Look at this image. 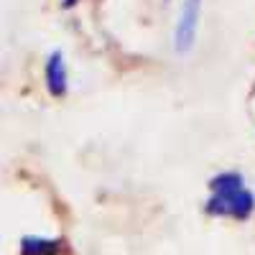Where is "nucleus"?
Here are the masks:
<instances>
[{
    "label": "nucleus",
    "mask_w": 255,
    "mask_h": 255,
    "mask_svg": "<svg viewBox=\"0 0 255 255\" xmlns=\"http://www.w3.org/2000/svg\"><path fill=\"white\" fill-rule=\"evenodd\" d=\"M77 3H79V0H61V8H64V10H69V8H74Z\"/></svg>",
    "instance_id": "6"
},
{
    "label": "nucleus",
    "mask_w": 255,
    "mask_h": 255,
    "mask_svg": "<svg viewBox=\"0 0 255 255\" xmlns=\"http://www.w3.org/2000/svg\"><path fill=\"white\" fill-rule=\"evenodd\" d=\"M67 240L64 238H41V235H23L20 238L18 255H64Z\"/></svg>",
    "instance_id": "3"
},
{
    "label": "nucleus",
    "mask_w": 255,
    "mask_h": 255,
    "mask_svg": "<svg viewBox=\"0 0 255 255\" xmlns=\"http://www.w3.org/2000/svg\"><path fill=\"white\" fill-rule=\"evenodd\" d=\"M46 90L51 97L67 95V64H64V54L59 49L51 51L46 61Z\"/></svg>",
    "instance_id": "4"
},
{
    "label": "nucleus",
    "mask_w": 255,
    "mask_h": 255,
    "mask_svg": "<svg viewBox=\"0 0 255 255\" xmlns=\"http://www.w3.org/2000/svg\"><path fill=\"white\" fill-rule=\"evenodd\" d=\"M199 13H202V0H184V8H181L179 23H176V31H174V49L179 54H186L194 46Z\"/></svg>",
    "instance_id": "2"
},
{
    "label": "nucleus",
    "mask_w": 255,
    "mask_h": 255,
    "mask_svg": "<svg viewBox=\"0 0 255 255\" xmlns=\"http://www.w3.org/2000/svg\"><path fill=\"white\" fill-rule=\"evenodd\" d=\"M209 189H212V194L238 191V189H245V179H243V174H238V171H225V174H217V176L209 179Z\"/></svg>",
    "instance_id": "5"
},
{
    "label": "nucleus",
    "mask_w": 255,
    "mask_h": 255,
    "mask_svg": "<svg viewBox=\"0 0 255 255\" xmlns=\"http://www.w3.org/2000/svg\"><path fill=\"white\" fill-rule=\"evenodd\" d=\"M204 212L209 217H230L245 222L253 217L255 212V197L248 189H238V191H225V194H212L204 204Z\"/></svg>",
    "instance_id": "1"
}]
</instances>
